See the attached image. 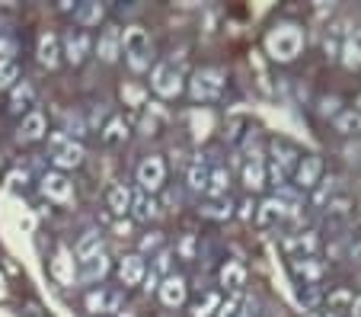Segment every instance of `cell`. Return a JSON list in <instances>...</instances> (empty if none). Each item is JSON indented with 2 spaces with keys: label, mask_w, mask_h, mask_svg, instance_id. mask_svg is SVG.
<instances>
[{
  "label": "cell",
  "mask_w": 361,
  "mask_h": 317,
  "mask_svg": "<svg viewBox=\"0 0 361 317\" xmlns=\"http://www.w3.org/2000/svg\"><path fill=\"white\" fill-rule=\"evenodd\" d=\"M122 52L125 58H128V64L135 71H144L147 68V55H150V45H147V35H144V29H128V32L122 35Z\"/></svg>",
  "instance_id": "obj_1"
},
{
  "label": "cell",
  "mask_w": 361,
  "mask_h": 317,
  "mask_svg": "<svg viewBox=\"0 0 361 317\" xmlns=\"http://www.w3.org/2000/svg\"><path fill=\"white\" fill-rule=\"evenodd\" d=\"M48 151H51V160H55L58 167H77L83 160V148L77 145L74 138H68V135H55L51 138V145H48Z\"/></svg>",
  "instance_id": "obj_2"
},
{
  "label": "cell",
  "mask_w": 361,
  "mask_h": 317,
  "mask_svg": "<svg viewBox=\"0 0 361 317\" xmlns=\"http://www.w3.org/2000/svg\"><path fill=\"white\" fill-rule=\"evenodd\" d=\"M122 308V292L118 289H96L87 295V311L90 314H112Z\"/></svg>",
  "instance_id": "obj_3"
},
{
  "label": "cell",
  "mask_w": 361,
  "mask_h": 317,
  "mask_svg": "<svg viewBox=\"0 0 361 317\" xmlns=\"http://www.w3.org/2000/svg\"><path fill=\"white\" fill-rule=\"evenodd\" d=\"M64 58H68L71 64H80L83 58L90 55V35L83 32V29H71L68 35H64Z\"/></svg>",
  "instance_id": "obj_4"
},
{
  "label": "cell",
  "mask_w": 361,
  "mask_h": 317,
  "mask_svg": "<svg viewBox=\"0 0 361 317\" xmlns=\"http://www.w3.org/2000/svg\"><path fill=\"white\" fill-rule=\"evenodd\" d=\"M164 160L160 157H147L141 167H137V183H141L147 193H154V189L164 186Z\"/></svg>",
  "instance_id": "obj_5"
},
{
  "label": "cell",
  "mask_w": 361,
  "mask_h": 317,
  "mask_svg": "<svg viewBox=\"0 0 361 317\" xmlns=\"http://www.w3.org/2000/svg\"><path fill=\"white\" fill-rule=\"evenodd\" d=\"M42 193H45L51 202H71L74 199V186H71L68 177H61V173H45V179H42Z\"/></svg>",
  "instance_id": "obj_6"
},
{
  "label": "cell",
  "mask_w": 361,
  "mask_h": 317,
  "mask_svg": "<svg viewBox=\"0 0 361 317\" xmlns=\"http://www.w3.org/2000/svg\"><path fill=\"white\" fill-rule=\"evenodd\" d=\"M77 263H80V269H77V279H80V282H96V279H102L109 273V260L102 253H93V256L77 260Z\"/></svg>",
  "instance_id": "obj_7"
},
{
  "label": "cell",
  "mask_w": 361,
  "mask_h": 317,
  "mask_svg": "<svg viewBox=\"0 0 361 317\" xmlns=\"http://www.w3.org/2000/svg\"><path fill=\"white\" fill-rule=\"evenodd\" d=\"M45 116H42V112H26V116H23V122H20V131H16V138L20 141H35V138H42V135H45Z\"/></svg>",
  "instance_id": "obj_8"
},
{
  "label": "cell",
  "mask_w": 361,
  "mask_h": 317,
  "mask_svg": "<svg viewBox=\"0 0 361 317\" xmlns=\"http://www.w3.org/2000/svg\"><path fill=\"white\" fill-rule=\"evenodd\" d=\"M118 52H122V32H118V26H106V32L99 35V58L116 61Z\"/></svg>",
  "instance_id": "obj_9"
},
{
  "label": "cell",
  "mask_w": 361,
  "mask_h": 317,
  "mask_svg": "<svg viewBox=\"0 0 361 317\" xmlns=\"http://www.w3.org/2000/svg\"><path fill=\"white\" fill-rule=\"evenodd\" d=\"M39 61L45 64V68H58V61H61V45H58V35L45 32L39 39Z\"/></svg>",
  "instance_id": "obj_10"
},
{
  "label": "cell",
  "mask_w": 361,
  "mask_h": 317,
  "mask_svg": "<svg viewBox=\"0 0 361 317\" xmlns=\"http://www.w3.org/2000/svg\"><path fill=\"white\" fill-rule=\"evenodd\" d=\"M154 90H157L160 97H173L179 90V74H173L170 64H160V68L154 71Z\"/></svg>",
  "instance_id": "obj_11"
},
{
  "label": "cell",
  "mask_w": 361,
  "mask_h": 317,
  "mask_svg": "<svg viewBox=\"0 0 361 317\" xmlns=\"http://www.w3.org/2000/svg\"><path fill=\"white\" fill-rule=\"evenodd\" d=\"M118 279H122V285H137L144 279V260L141 256H125L122 263H118Z\"/></svg>",
  "instance_id": "obj_12"
},
{
  "label": "cell",
  "mask_w": 361,
  "mask_h": 317,
  "mask_svg": "<svg viewBox=\"0 0 361 317\" xmlns=\"http://www.w3.org/2000/svg\"><path fill=\"white\" fill-rule=\"evenodd\" d=\"M32 103H35V90L29 83H16L10 90V109L13 112H32Z\"/></svg>",
  "instance_id": "obj_13"
},
{
  "label": "cell",
  "mask_w": 361,
  "mask_h": 317,
  "mask_svg": "<svg viewBox=\"0 0 361 317\" xmlns=\"http://www.w3.org/2000/svg\"><path fill=\"white\" fill-rule=\"evenodd\" d=\"M51 273H55V279H58V282H64V285H71V282L77 279V273H74V260H71L68 250H58L55 263H51Z\"/></svg>",
  "instance_id": "obj_14"
},
{
  "label": "cell",
  "mask_w": 361,
  "mask_h": 317,
  "mask_svg": "<svg viewBox=\"0 0 361 317\" xmlns=\"http://www.w3.org/2000/svg\"><path fill=\"white\" fill-rule=\"evenodd\" d=\"M109 208L116 215H125L131 208V193H128V186H125V183H116V186L109 189Z\"/></svg>",
  "instance_id": "obj_15"
},
{
  "label": "cell",
  "mask_w": 361,
  "mask_h": 317,
  "mask_svg": "<svg viewBox=\"0 0 361 317\" xmlns=\"http://www.w3.org/2000/svg\"><path fill=\"white\" fill-rule=\"evenodd\" d=\"M16 80H20V64H16V58L0 61V90H13Z\"/></svg>",
  "instance_id": "obj_16"
},
{
  "label": "cell",
  "mask_w": 361,
  "mask_h": 317,
  "mask_svg": "<svg viewBox=\"0 0 361 317\" xmlns=\"http://www.w3.org/2000/svg\"><path fill=\"white\" fill-rule=\"evenodd\" d=\"M131 205H135L137 221H150L154 215H157V202L150 199V196H137V199H131Z\"/></svg>",
  "instance_id": "obj_17"
},
{
  "label": "cell",
  "mask_w": 361,
  "mask_h": 317,
  "mask_svg": "<svg viewBox=\"0 0 361 317\" xmlns=\"http://www.w3.org/2000/svg\"><path fill=\"white\" fill-rule=\"evenodd\" d=\"M160 295H164V304H179L185 298V289H183V279H170V282L160 289Z\"/></svg>",
  "instance_id": "obj_18"
},
{
  "label": "cell",
  "mask_w": 361,
  "mask_h": 317,
  "mask_svg": "<svg viewBox=\"0 0 361 317\" xmlns=\"http://www.w3.org/2000/svg\"><path fill=\"white\" fill-rule=\"evenodd\" d=\"M93 253H102L99 234H87L80 244H77V260H87V256H93Z\"/></svg>",
  "instance_id": "obj_19"
},
{
  "label": "cell",
  "mask_w": 361,
  "mask_h": 317,
  "mask_svg": "<svg viewBox=\"0 0 361 317\" xmlns=\"http://www.w3.org/2000/svg\"><path fill=\"white\" fill-rule=\"evenodd\" d=\"M77 20H80V26H96V23L102 20V7L99 4H83V7L77 10Z\"/></svg>",
  "instance_id": "obj_20"
},
{
  "label": "cell",
  "mask_w": 361,
  "mask_h": 317,
  "mask_svg": "<svg viewBox=\"0 0 361 317\" xmlns=\"http://www.w3.org/2000/svg\"><path fill=\"white\" fill-rule=\"evenodd\" d=\"M13 55H16V39H13V32L0 26V61H10Z\"/></svg>",
  "instance_id": "obj_21"
},
{
  "label": "cell",
  "mask_w": 361,
  "mask_h": 317,
  "mask_svg": "<svg viewBox=\"0 0 361 317\" xmlns=\"http://www.w3.org/2000/svg\"><path fill=\"white\" fill-rule=\"evenodd\" d=\"M125 135H128V131H125L122 119H112V122L106 125V131H102V141H106V145H118Z\"/></svg>",
  "instance_id": "obj_22"
},
{
  "label": "cell",
  "mask_w": 361,
  "mask_h": 317,
  "mask_svg": "<svg viewBox=\"0 0 361 317\" xmlns=\"http://www.w3.org/2000/svg\"><path fill=\"white\" fill-rule=\"evenodd\" d=\"M144 250H150V247H160V237L154 234V237H144V244H141Z\"/></svg>",
  "instance_id": "obj_23"
}]
</instances>
